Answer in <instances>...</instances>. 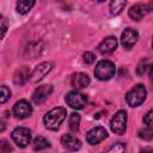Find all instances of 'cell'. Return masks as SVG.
Returning a JSON list of instances; mask_svg holds the SVG:
<instances>
[{
    "label": "cell",
    "instance_id": "10",
    "mask_svg": "<svg viewBox=\"0 0 153 153\" xmlns=\"http://www.w3.org/2000/svg\"><path fill=\"white\" fill-rule=\"evenodd\" d=\"M108 137V131L103 127H94L86 134V141L90 145H97Z\"/></svg>",
    "mask_w": 153,
    "mask_h": 153
},
{
    "label": "cell",
    "instance_id": "6",
    "mask_svg": "<svg viewBox=\"0 0 153 153\" xmlns=\"http://www.w3.org/2000/svg\"><path fill=\"white\" fill-rule=\"evenodd\" d=\"M66 103L73 108V109H76V110H80V109H84V106L86 105V102H87V98L85 94L78 92V91H72L69 93H67L66 98H65Z\"/></svg>",
    "mask_w": 153,
    "mask_h": 153
},
{
    "label": "cell",
    "instance_id": "2",
    "mask_svg": "<svg viewBox=\"0 0 153 153\" xmlns=\"http://www.w3.org/2000/svg\"><path fill=\"white\" fill-rule=\"evenodd\" d=\"M115 65L109 60H100L94 68V75L99 80H109L115 75Z\"/></svg>",
    "mask_w": 153,
    "mask_h": 153
},
{
    "label": "cell",
    "instance_id": "27",
    "mask_svg": "<svg viewBox=\"0 0 153 153\" xmlns=\"http://www.w3.org/2000/svg\"><path fill=\"white\" fill-rule=\"evenodd\" d=\"M0 146H1V153H10V151H12V147H11V146L7 143V141H5V140L1 141Z\"/></svg>",
    "mask_w": 153,
    "mask_h": 153
},
{
    "label": "cell",
    "instance_id": "14",
    "mask_svg": "<svg viewBox=\"0 0 153 153\" xmlns=\"http://www.w3.org/2000/svg\"><path fill=\"white\" fill-rule=\"evenodd\" d=\"M117 48V39L115 36L105 37L98 45V50L100 54H110Z\"/></svg>",
    "mask_w": 153,
    "mask_h": 153
},
{
    "label": "cell",
    "instance_id": "25",
    "mask_svg": "<svg viewBox=\"0 0 153 153\" xmlns=\"http://www.w3.org/2000/svg\"><path fill=\"white\" fill-rule=\"evenodd\" d=\"M143 123L148 127H153V109H151L145 116H143Z\"/></svg>",
    "mask_w": 153,
    "mask_h": 153
},
{
    "label": "cell",
    "instance_id": "18",
    "mask_svg": "<svg viewBox=\"0 0 153 153\" xmlns=\"http://www.w3.org/2000/svg\"><path fill=\"white\" fill-rule=\"evenodd\" d=\"M49 147H50V142L43 136H37L32 142V148L35 151H42V149H45Z\"/></svg>",
    "mask_w": 153,
    "mask_h": 153
},
{
    "label": "cell",
    "instance_id": "15",
    "mask_svg": "<svg viewBox=\"0 0 153 153\" xmlns=\"http://www.w3.org/2000/svg\"><path fill=\"white\" fill-rule=\"evenodd\" d=\"M71 84L74 88L76 90H80V88H85L90 85V78L87 74L85 73H74L72 75V80H71Z\"/></svg>",
    "mask_w": 153,
    "mask_h": 153
},
{
    "label": "cell",
    "instance_id": "31",
    "mask_svg": "<svg viewBox=\"0 0 153 153\" xmlns=\"http://www.w3.org/2000/svg\"><path fill=\"white\" fill-rule=\"evenodd\" d=\"M152 47H153V41H152Z\"/></svg>",
    "mask_w": 153,
    "mask_h": 153
},
{
    "label": "cell",
    "instance_id": "7",
    "mask_svg": "<svg viewBox=\"0 0 153 153\" xmlns=\"http://www.w3.org/2000/svg\"><path fill=\"white\" fill-rule=\"evenodd\" d=\"M51 69H53V63L51 62H42V63H39L32 71L31 76H30V81L32 84H36V82L41 81Z\"/></svg>",
    "mask_w": 153,
    "mask_h": 153
},
{
    "label": "cell",
    "instance_id": "1",
    "mask_svg": "<svg viewBox=\"0 0 153 153\" xmlns=\"http://www.w3.org/2000/svg\"><path fill=\"white\" fill-rule=\"evenodd\" d=\"M66 116H67V111L65 108L57 106V108L51 109L50 111H48L45 114V116L43 118L45 128L50 129V130H57L60 124L65 121Z\"/></svg>",
    "mask_w": 153,
    "mask_h": 153
},
{
    "label": "cell",
    "instance_id": "17",
    "mask_svg": "<svg viewBox=\"0 0 153 153\" xmlns=\"http://www.w3.org/2000/svg\"><path fill=\"white\" fill-rule=\"evenodd\" d=\"M33 5H35L33 0H20L17 2V12L19 14H26L33 7Z\"/></svg>",
    "mask_w": 153,
    "mask_h": 153
},
{
    "label": "cell",
    "instance_id": "28",
    "mask_svg": "<svg viewBox=\"0 0 153 153\" xmlns=\"http://www.w3.org/2000/svg\"><path fill=\"white\" fill-rule=\"evenodd\" d=\"M6 30H7V22L5 18H1V38L5 36Z\"/></svg>",
    "mask_w": 153,
    "mask_h": 153
},
{
    "label": "cell",
    "instance_id": "12",
    "mask_svg": "<svg viewBox=\"0 0 153 153\" xmlns=\"http://www.w3.org/2000/svg\"><path fill=\"white\" fill-rule=\"evenodd\" d=\"M149 12V8H148V5L147 4H135L133 5L129 11H128V14L129 17L133 19V20H141L147 13Z\"/></svg>",
    "mask_w": 153,
    "mask_h": 153
},
{
    "label": "cell",
    "instance_id": "26",
    "mask_svg": "<svg viewBox=\"0 0 153 153\" xmlns=\"http://www.w3.org/2000/svg\"><path fill=\"white\" fill-rule=\"evenodd\" d=\"M146 67H147V60H142V61L139 63V66H137V69H136L137 74H139V75H142V74L145 73V71H146Z\"/></svg>",
    "mask_w": 153,
    "mask_h": 153
},
{
    "label": "cell",
    "instance_id": "4",
    "mask_svg": "<svg viewBox=\"0 0 153 153\" xmlns=\"http://www.w3.org/2000/svg\"><path fill=\"white\" fill-rule=\"evenodd\" d=\"M110 128L115 134L122 135L127 129V112L124 110L117 111L110 122Z\"/></svg>",
    "mask_w": 153,
    "mask_h": 153
},
{
    "label": "cell",
    "instance_id": "30",
    "mask_svg": "<svg viewBox=\"0 0 153 153\" xmlns=\"http://www.w3.org/2000/svg\"><path fill=\"white\" fill-rule=\"evenodd\" d=\"M149 79H151V81L153 82V65L149 67Z\"/></svg>",
    "mask_w": 153,
    "mask_h": 153
},
{
    "label": "cell",
    "instance_id": "23",
    "mask_svg": "<svg viewBox=\"0 0 153 153\" xmlns=\"http://www.w3.org/2000/svg\"><path fill=\"white\" fill-rule=\"evenodd\" d=\"M11 97V91L6 87V86H1V96H0V102L5 103L7 99H10Z\"/></svg>",
    "mask_w": 153,
    "mask_h": 153
},
{
    "label": "cell",
    "instance_id": "16",
    "mask_svg": "<svg viewBox=\"0 0 153 153\" xmlns=\"http://www.w3.org/2000/svg\"><path fill=\"white\" fill-rule=\"evenodd\" d=\"M30 76H31V72H30L29 67L24 66V67H20L19 69L16 71V73L13 75V81L16 85L22 86L30 79Z\"/></svg>",
    "mask_w": 153,
    "mask_h": 153
},
{
    "label": "cell",
    "instance_id": "29",
    "mask_svg": "<svg viewBox=\"0 0 153 153\" xmlns=\"http://www.w3.org/2000/svg\"><path fill=\"white\" fill-rule=\"evenodd\" d=\"M140 153H153V148L152 147H145L140 151Z\"/></svg>",
    "mask_w": 153,
    "mask_h": 153
},
{
    "label": "cell",
    "instance_id": "22",
    "mask_svg": "<svg viewBox=\"0 0 153 153\" xmlns=\"http://www.w3.org/2000/svg\"><path fill=\"white\" fill-rule=\"evenodd\" d=\"M103 153H126V145L123 142H117Z\"/></svg>",
    "mask_w": 153,
    "mask_h": 153
},
{
    "label": "cell",
    "instance_id": "11",
    "mask_svg": "<svg viewBox=\"0 0 153 153\" xmlns=\"http://www.w3.org/2000/svg\"><path fill=\"white\" fill-rule=\"evenodd\" d=\"M51 92H53V86L51 85H41V86H38L35 90L33 94H32L33 103L35 104L44 103L48 99V97L51 94Z\"/></svg>",
    "mask_w": 153,
    "mask_h": 153
},
{
    "label": "cell",
    "instance_id": "24",
    "mask_svg": "<svg viewBox=\"0 0 153 153\" xmlns=\"http://www.w3.org/2000/svg\"><path fill=\"white\" fill-rule=\"evenodd\" d=\"M82 60H84V62H85L86 65H91V63L94 62L96 56H94L91 51H86V53H84V55H82Z\"/></svg>",
    "mask_w": 153,
    "mask_h": 153
},
{
    "label": "cell",
    "instance_id": "3",
    "mask_svg": "<svg viewBox=\"0 0 153 153\" xmlns=\"http://www.w3.org/2000/svg\"><path fill=\"white\" fill-rule=\"evenodd\" d=\"M146 88L143 85L139 84L136 86H134L126 96V102L130 105V106H139L141 105L145 99H146Z\"/></svg>",
    "mask_w": 153,
    "mask_h": 153
},
{
    "label": "cell",
    "instance_id": "20",
    "mask_svg": "<svg viewBox=\"0 0 153 153\" xmlns=\"http://www.w3.org/2000/svg\"><path fill=\"white\" fill-rule=\"evenodd\" d=\"M79 126H80V116L75 112L71 114L69 120H68V127L73 133H76L79 130Z\"/></svg>",
    "mask_w": 153,
    "mask_h": 153
},
{
    "label": "cell",
    "instance_id": "21",
    "mask_svg": "<svg viewBox=\"0 0 153 153\" xmlns=\"http://www.w3.org/2000/svg\"><path fill=\"white\" fill-rule=\"evenodd\" d=\"M139 137L146 141H151L153 140V127H146L141 130H139Z\"/></svg>",
    "mask_w": 153,
    "mask_h": 153
},
{
    "label": "cell",
    "instance_id": "8",
    "mask_svg": "<svg viewBox=\"0 0 153 153\" xmlns=\"http://www.w3.org/2000/svg\"><path fill=\"white\" fill-rule=\"evenodd\" d=\"M139 39V33L136 30L131 29V27H127L123 30L122 35H121V43L123 45V48L126 49H131L135 43Z\"/></svg>",
    "mask_w": 153,
    "mask_h": 153
},
{
    "label": "cell",
    "instance_id": "13",
    "mask_svg": "<svg viewBox=\"0 0 153 153\" xmlns=\"http://www.w3.org/2000/svg\"><path fill=\"white\" fill-rule=\"evenodd\" d=\"M61 143L65 148L72 152H76L81 148V141L72 134H63L61 137Z\"/></svg>",
    "mask_w": 153,
    "mask_h": 153
},
{
    "label": "cell",
    "instance_id": "9",
    "mask_svg": "<svg viewBox=\"0 0 153 153\" xmlns=\"http://www.w3.org/2000/svg\"><path fill=\"white\" fill-rule=\"evenodd\" d=\"M32 114V106L30 105V103L25 99H20L18 100L14 106H13V115L19 118V120H23V118H26L29 117L30 115Z\"/></svg>",
    "mask_w": 153,
    "mask_h": 153
},
{
    "label": "cell",
    "instance_id": "19",
    "mask_svg": "<svg viewBox=\"0 0 153 153\" xmlns=\"http://www.w3.org/2000/svg\"><path fill=\"white\" fill-rule=\"evenodd\" d=\"M124 6H126V1H123V0H114V1L110 2V7H109L110 8V13L112 16H117V14H120L122 12Z\"/></svg>",
    "mask_w": 153,
    "mask_h": 153
},
{
    "label": "cell",
    "instance_id": "5",
    "mask_svg": "<svg viewBox=\"0 0 153 153\" xmlns=\"http://www.w3.org/2000/svg\"><path fill=\"white\" fill-rule=\"evenodd\" d=\"M12 139L19 147H26L31 141V131L27 128L18 127L12 131Z\"/></svg>",
    "mask_w": 153,
    "mask_h": 153
}]
</instances>
